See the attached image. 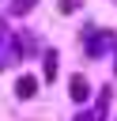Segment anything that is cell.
Segmentation results:
<instances>
[{
    "label": "cell",
    "instance_id": "cell-1",
    "mask_svg": "<svg viewBox=\"0 0 117 121\" xmlns=\"http://www.w3.org/2000/svg\"><path fill=\"white\" fill-rule=\"evenodd\" d=\"M87 95H91V87H87V79H83V76H72V98H75V102H83Z\"/></svg>",
    "mask_w": 117,
    "mask_h": 121
},
{
    "label": "cell",
    "instance_id": "cell-2",
    "mask_svg": "<svg viewBox=\"0 0 117 121\" xmlns=\"http://www.w3.org/2000/svg\"><path fill=\"white\" fill-rule=\"evenodd\" d=\"M15 91H19L23 98H30V95H34V76H23V79L15 83Z\"/></svg>",
    "mask_w": 117,
    "mask_h": 121
},
{
    "label": "cell",
    "instance_id": "cell-3",
    "mask_svg": "<svg viewBox=\"0 0 117 121\" xmlns=\"http://www.w3.org/2000/svg\"><path fill=\"white\" fill-rule=\"evenodd\" d=\"M45 76H49V79H53V76H57V57H53V53H49V57H45Z\"/></svg>",
    "mask_w": 117,
    "mask_h": 121
},
{
    "label": "cell",
    "instance_id": "cell-4",
    "mask_svg": "<svg viewBox=\"0 0 117 121\" xmlns=\"http://www.w3.org/2000/svg\"><path fill=\"white\" fill-rule=\"evenodd\" d=\"M34 8V0H15V11H30Z\"/></svg>",
    "mask_w": 117,
    "mask_h": 121
}]
</instances>
